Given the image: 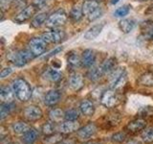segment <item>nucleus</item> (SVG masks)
I'll list each match as a JSON object with an SVG mask.
<instances>
[{"instance_id": "2f4dec72", "label": "nucleus", "mask_w": 153, "mask_h": 144, "mask_svg": "<svg viewBox=\"0 0 153 144\" xmlns=\"http://www.w3.org/2000/svg\"><path fill=\"white\" fill-rule=\"evenodd\" d=\"M142 140L146 143H151L153 142V127H149L146 129L142 133Z\"/></svg>"}, {"instance_id": "f3484780", "label": "nucleus", "mask_w": 153, "mask_h": 144, "mask_svg": "<svg viewBox=\"0 0 153 144\" xmlns=\"http://www.w3.org/2000/svg\"><path fill=\"white\" fill-rule=\"evenodd\" d=\"M79 110L85 116H92L95 112V106L90 100H83L79 105Z\"/></svg>"}, {"instance_id": "f8f14e48", "label": "nucleus", "mask_w": 153, "mask_h": 144, "mask_svg": "<svg viewBox=\"0 0 153 144\" xmlns=\"http://www.w3.org/2000/svg\"><path fill=\"white\" fill-rule=\"evenodd\" d=\"M69 85L70 88L74 90H79L83 86V77L79 73H75L71 74L69 77Z\"/></svg>"}, {"instance_id": "58836bf2", "label": "nucleus", "mask_w": 153, "mask_h": 144, "mask_svg": "<svg viewBox=\"0 0 153 144\" xmlns=\"http://www.w3.org/2000/svg\"><path fill=\"white\" fill-rule=\"evenodd\" d=\"M13 72V69L11 68V67H5V68H3L1 70V72H0V78H5V77H8L10 74H11Z\"/></svg>"}, {"instance_id": "ddd939ff", "label": "nucleus", "mask_w": 153, "mask_h": 144, "mask_svg": "<svg viewBox=\"0 0 153 144\" xmlns=\"http://www.w3.org/2000/svg\"><path fill=\"white\" fill-rule=\"evenodd\" d=\"M14 92L13 88H10L8 86H1L0 89V98H1L2 103H12L14 98Z\"/></svg>"}, {"instance_id": "f257e3e1", "label": "nucleus", "mask_w": 153, "mask_h": 144, "mask_svg": "<svg viewBox=\"0 0 153 144\" xmlns=\"http://www.w3.org/2000/svg\"><path fill=\"white\" fill-rule=\"evenodd\" d=\"M12 88L14 94H16V97L21 102H26L31 98L32 88L25 80L20 78L16 79L13 82Z\"/></svg>"}, {"instance_id": "4c0bfd02", "label": "nucleus", "mask_w": 153, "mask_h": 144, "mask_svg": "<svg viewBox=\"0 0 153 144\" xmlns=\"http://www.w3.org/2000/svg\"><path fill=\"white\" fill-rule=\"evenodd\" d=\"M13 0H0V9L2 12H6L10 9Z\"/></svg>"}, {"instance_id": "9d476101", "label": "nucleus", "mask_w": 153, "mask_h": 144, "mask_svg": "<svg viewBox=\"0 0 153 144\" xmlns=\"http://www.w3.org/2000/svg\"><path fill=\"white\" fill-rule=\"evenodd\" d=\"M41 38L47 43H59L65 38V34L63 31L56 30L52 32H46L41 36Z\"/></svg>"}, {"instance_id": "f03ea898", "label": "nucleus", "mask_w": 153, "mask_h": 144, "mask_svg": "<svg viewBox=\"0 0 153 144\" xmlns=\"http://www.w3.org/2000/svg\"><path fill=\"white\" fill-rule=\"evenodd\" d=\"M82 11L83 14L90 21L96 20L102 14V10L100 8L99 3L97 1H93V0H85L82 5Z\"/></svg>"}, {"instance_id": "b1692460", "label": "nucleus", "mask_w": 153, "mask_h": 144, "mask_svg": "<svg viewBox=\"0 0 153 144\" xmlns=\"http://www.w3.org/2000/svg\"><path fill=\"white\" fill-rule=\"evenodd\" d=\"M48 19V14L46 12H42L37 14L36 16H33V20H32V26L35 28H38L40 27L43 23H45L46 20Z\"/></svg>"}, {"instance_id": "f704fd0d", "label": "nucleus", "mask_w": 153, "mask_h": 144, "mask_svg": "<svg viewBox=\"0 0 153 144\" xmlns=\"http://www.w3.org/2000/svg\"><path fill=\"white\" fill-rule=\"evenodd\" d=\"M54 131H55V126L53 122H47L42 126V133L46 134V136L54 134Z\"/></svg>"}, {"instance_id": "423d86ee", "label": "nucleus", "mask_w": 153, "mask_h": 144, "mask_svg": "<svg viewBox=\"0 0 153 144\" xmlns=\"http://www.w3.org/2000/svg\"><path fill=\"white\" fill-rule=\"evenodd\" d=\"M67 16L63 11L56 12L48 17V19L45 22V25L48 28H56L59 27L66 22Z\"/></svg>"}, {"instance_id": "20e7f679", "label": "nucleus", "mask_w": 153, "mask_h": 144, "mask_svg": "<svg viewBox=\"0 0 153 144\" xmlns=\"http://www.w3.org/2000/svg\"><path fill=\"white\" fill-rule=\"evenodd\" d=\"M127 82V74L123 68H117L110 78V86L113 89H119L126 84Z\"/></svg>"}, {"instance_id": "c03bdc74", "label": "nucleus", "mask_w": 153, "mask_h": 144, "mask_svg": "<svg viewBox=\"0 0 153 144\" xmlns=\"http://www.w3.org/2000/svg\"><path fill=\"white\" fill-rule=\"evenodd\" d=\"M93 1H97V2H99V1H102V0H93Z\"/></svg>"}, {"instance_id": "4be33fe9", "label": "nucleus", "mask_w": 153, "mask_h": 144, "mask_svg": "<svg viewBox=\"0 0 153 144\" xmlns=\"http://www.w3.org/2000/svg\"><path fill=\"white\" fill-rule=\"evenodd\" d=\"M44 78L51 82H57L61 79V73L57 69L52 67V68H48L44 72Z\"/></svg>"}, {"instance_id": "6e6552de", "label": "nucleus", "mask_w": 153, "mask_h": 144, "mask_svg": "<svg viewBox=\"0 0 153 144\" xmlns=\"http://www.w3.org/2000/svg\"><path fill=\"white\" fill-rule=\"evenodd\" d=\"M23 115L29 121H36V120H39L42 117L43 112L38 106L31 105L23 110Z\"/></svg>"}, {"instance_id": "72a5a7b5", "label": "nucleus", "mask_w": 153, "mask_h": 144, "mask_svg": "<svg viewBox=\"0 0 153 144\" xmlns=\"http://www.w3.org/2000/svg\"><path fill=\"white\" fill-rule=\"evenodd\" d=\"M79 113L76 110H74V109H71V110H66L64 112V118L66 120H72V121H76V119L79 118Z\"/></svg>"}, {"instance_id": "79ce46f5", "label": "nucleus", "mask_w": 153, "mask_h": 144, "mask_svg": "<svg viewBox=\"0 0 153 144\" xmlns=\"http://www.w3.org/2000/svg\"><path fill=\"white\" fill-rule=\"evenodd\" d=\"M119 1H120V0H111V3L112 4H117Z\"/></svg>"}, {"instance_id": "bb28decb", "label": "nucleus", "mask_w": 153, "mask_h": 144, "mask_svg": "<svg viewBox=\"0 0 153 144\" xmlns=\"http://www.w3.org/2000/svg\"><path fill=\"white\" fill-rule=\"evenodd\" d=\"M37 136H38V134L36 130L30 128L25 134H23V140L27 144H32L36 140Z\"/></svg>"}, {"instance_id": "6ab92c4d", "label": "nucleus", "mask_w": 153, "mask_h": 144, "mask_svg": "<svg viewBox=\"0 0 153 144\" xmlns=\"http://www.w3.org/2000/svg\"><path fill=\"white\" fill-rule=\"evenodd\" d=\"M102 28H103L102 24H100V25L99 24V25H95L93 27H91L84 34V36H83L84 38H85V40H95V38L100 34V32H102Z\"/></svg>"}, {"instance_id": "393cba45", "label": "nucleus", "mask_w": 153, "mask_h": 144, "mask_svg": "<svg viewBox=\"0 0 153 144\" xmlns=\"http://www.w3.org/2000/svg\"><path fill=\"white\" fill-rule=\"evenodd\" d=\"M119 26L123 33L127 34L130 33L133 30V28L135 27V21L133 19H123L120 21Z\"/></svg>"}, {"instance_id": "9b49d317", "label": "nucleus", "mask_w": 153, "mask_h": 144, "mask_svg": "<svg viewBox=\"0 0 153 144\" xmlns=\"http://www.w3.org/2000/svg\"><path fill=\"white\" fill-rule=\"evenodd\" d=\"M35 7H33V5H30V6H27L24 8L22 11L19 12L16 17H14V21L17 22V23H22V22H25L27 21L29 18H31V16L33 14L35 13Z\"/></svg>"}, {"instance_id": "2eb2a0df", "label": "nucleus", "mask_w": 153, "mask_h": 144, "mask_svg": "<svg viewBox=\"0 0 153 144\" xmlns=\"http://www.w3.org/2000/svg\"><path fill=\"white\" fill-rule=\"evenodd\" d=\"M60 93L57 90H50L45 94L44 96V103L47 106H54L56 105L60 99Z\"/></svg>"}, {"instance_id": "412c9836", "label": "nucleus", "mask_w": 153, "mask_h": 144, "mask_svg": "<svg viewBox=\"0 0 153 144\" xmlns=\"http://www.w3.org/2000/svg\"><path fill=\"white\" fill-rule=\"evenodd\" d=\"M146 122L143 119H136L134 121L130 122L127 125V129L132 133H137L139 131H142L146 128Z\"/></svg>"}, {"instance_id": "7c9ffc66", "label": "nucleus", "mask_w": 153, "mask_h": 144, "mask_svg": "<svg viewBox=\"0 0 153 144\" xmlns=\"http://www.w3.org/2000/svg\"><path fill=\"white\" fill-rule=\"evenodd\" d=\"M83 16V11L82 8H79V6H75L73 9L71 10L70 13V17L72 18L73 21H79V19Z\"/></svg>"}, {"instance_id": "37998d69", "label": "nucleus", "mask_w": 153, "mask_h": 144, "mask_svg": "<svg viewBox=\"0 0 153 144\" xmlns=\"http://www.w3.org/2000/svg\"><path fill=\"white\" fill-rule=\"evenodd\" d=\"M61 144H70V143H68V142H63V143H61Z\"/></svg>"}, {"instance_id": "473e14b6", "label": "nucleus", "mask_w": 153, "mask_h": 144, "mask_svg": "<svg viewBox=\"0 0 153 144\" xmlns=\"http://www.w3.org/2000/svg\"><path fill=\"white\" fill-rule=\"evenodd\" d=\"M129 11H130V6H129V5H124V6L118 8L116 11L114 12V16L117 17H123L127 16Z\"/></svg>"}, {"instance_id": "4468645a", "label": "nucleus", "mask_w": 153, "mask_h": 144, "mask_svg": "<svg viewBox=\"0 0 153 144\" xmlns=\"http://www.w3.org/2000/svg\"><path fill=\"white\" fill-rule=\"evenodd\" d=\"M79 129V124L76 121H72V120H66L60 125L59 131L62 134H70L75 131H78Z\"/></svg>"}, {"instance_id": "c85d7f7f", "label": "nucleus", "mask_w": 153, "mask_h": 144, "mask_svg": "<svg viewBox=\"0 0 153 144\" xmlns=\"http://www.w3.org/2000/svg\"><path fill=\"white\" fill-rule=\"evenodd\" d=\"M49 117L53 122H59L64 117V113L59 109H53L49 112Z\"/></svg>"}, {"instance_id": "c9c22d12", "label": "nucleus", "mask_w": 153, "mask_h": 144, "mask_svg": "<svg viewBox=\"0 0 153 144\" xmlns=\"http://www.w3.org/2000/svg\"><path fill=\"white\" fill-rule=\"evenodd\" d=\"M50 3V0H33V5L36 9L41 10L46 8Z\"/></svg>"}, {"instance_id": "ea45409f", "label": "nucleus", "mask_w": 153, "mask_h": 144, "mask_svg": "<svg viewBox=\"0 0 153 144\" xmlns=\"http://www.w3.org/2000/svg\"><path fill=\"white\" fill-rule=\"evenodd\" d=\"M62 49H63V48H62L61 46H60V47H57V48H56L55 50H53L52 52H50L49 54H48V55L46 56V58H48V57H51V56H53V55H56V54H57V53H59V51H61Z\"/></svg>"}, {"instance_id": "a878e982", "label": "nucleus", "mask_w": 153, "mask_h": 144, "mask_svg": "<svg viewBox=\"0 0 153 144\" xmlns=\"http://www.w3.org/2000/svg\"><path fill=\"white\" fill-rule=\"evenodd\" d=\"M139 83L143 86H146V88H152L153 86V72H146V73H143L140 77V79H139Z\"/></svg>"}, {"instance_id": "7ed1b4c3", "label": "nucleus", "mask_w": 153, "mask_h": 144, "mask_svg": "<svg viewBox=\"0 0 153 144\" xmlns=\"http://www.w3.org/2000/svg\"><path fill=\"white\" fill-rule=\"evenodd\" d=\"M35 57L30 50H19L13 52V54L10 55L9 59L14 65L16 66H24L27 64L33 58Z\"/></svg>"}, {"instance_id": "a19ab883", "label": "nucleus", "mask_w": 153, "mask_h": 144, "mask_svg": "<svg viewBox=\"0 0 153 144\" xmlns=\"http://www.w3.org/2000/svg\"><path fill=\"white\" fill-rule=\"evenodd\" d=\"M127 144H142V143L140 141H137V140H131V141L127 142Z\"/></svg>"}, {"instance_id": "a18cd8bd", "label": "nucleus", "mask_w": 153, "mask_h": 144, "mask_svg": "<svg viewBox=\"0 0 153 144\" xmlns=\"http://www.w3.org/2000/svg\"><path fill=\"white\" fill-rule=\"evenodd\" d=\"M139 1H148V0H139Z\"/></svg>"}, {"instance_id": "1a4fd4ad", "label": "nucleus", "mask_w": 153, "mask_h": 144, "mask_svg": "<svg viewBox=\"0 0 153 144\" xmlns=\"http://www.w3.org/2000/svg\"><path fill=\"white\" fill-rule=\"evenodd\" d=\"M97 132V127L94 123H89L87 125H85L84 127L80 128L78 130L76 134L79 139L81 140H88L91 137H92L94 134Z\"/></svg>"}, {"instance_id": "5701e85b", "label": "nucleus", "mask_w": 153, "mask_h": 144, "mask_svg": "<svg viewBox=\"0 0 153 144\" xmlns=\"http://www.w3.org/2000/svg\"><path fill=\"white\" fill-rule=\"evenodd\" d=\"M14 108H16V105H14L13 102L12 103H2L1 108H0V118H1V120L8 117L9 114L13 112Z\"/></svg>"}, {"instance_id": "49530a36", "label": "nucleus", "mask_w": 153, "mask_h": 144, "mask_svg": "<svg viewBox=\"0 0 153 144\" xmlns=\"http://www.w3.org/2000/svg\"><path fill=\"white\" fill-rule=\"evenodd\" d=\"M9 144H13V143H9Z\"/></svg>"}, {"instance_id": "0eeeda50", "label": "nucleus", "mask_w": 153, "mask_h": 144, "mask_svg": "<svg viewBox=\"0 0 153 144\" xmlns=\"http://www.w3.org/2000/svg\"><path fill=\"white\" fill-rule=\"evenodd\" d=\"M119 101L118 95L113 89L105 90L102 93V97H100V103L105 108H112L114 106H116Z\"/></svg>"}, {"instance_id": "aec40b11", "label": "nucleus", "mask_w": 153, "mask_h": 144, "mask_svg": "<svg viewBox=\"0 0 153 144\" xmlns=\"http://www.w3.org/2000/svg\"><path fill=\"white\" fill-rule=\"evenodd\" d=\"M11 129L14 134H24L29 129H30V127H29V125L27 123L23 122V121H16L12 124Z\"/></svg>"}, {"instance_id": "39448f33", "label": "nucleus", "mask_w": 153, "mask_h": 144, "mask_svg": "<svg viewBox=\"0 0 153 144\" xmlns=\"http://www.w3.org/2000/svg\"><path fill=\"white\" fill-rule=\"evenodd\" d=\"M29 50L32 52V54L37 57L44 53L47 49V42L42 38H33L28 43Z\"/></svg>"}, {"instance_id": "e433bc0d", "label": "nucleus", "mask_w": 153, "mask_h": 144, "mask_svg": "<svg viewBox=\"0 0 153 144\" xmlns=\"http://www.w3.org/2000/svg\"><path fill=\"white\" fill-rule=\"evenodd\" d=\"M126 134L116 133L111 136V140L114 141V142H117V143H122V142H123L124 140H126Z\"/></svg>"}, {"instance_id": "dca6fc26", "label": "nucleus", "mask_w": 153, "mask_h": 144, "mask_svg": "<svg viewBox=\"0 0 153 144\" xmlns=\"http://www.w3.org/2000/svg\"><path fill=\"white\" fill-rule=\"evenodd\" d=\"M96 61V55L93 50L86 49L81 56V62H82V65L85 67H91Z\"/></svg>"}, {"instance_id": "cd10ccee", "label": "nucleus", "mask_w": 153, "mask_h": 144, "mask_svg": "<svg viewBox=\"0 0 153 144\" xmlns=\"http://www.w3.org/2000/svg\"><path fill=\"white\" fill-rule=\"evenodd\" d=\"M62 140L60 134H52L43 139V144H57Z\"/></svg>"}, {"instance_id": "c756f323", "label": "nucleus", "mask_w": 153, "mask_h": 144, "mask_svg": "<svg viewBox=\"0 0 153 144\" xmlns=\"http://www.w3.org/2000/svg\"><path fill=\"white\" fill-rule=\"evenodd\" d=\"M68 64H70L72 67H79L80 64H82L81 58L76 53H72L68 56Z\"/></svg>"}, {"instance_id": "de8ad7c7", "label": "nucleus", "mask_w": 153, "mask_h": 144, "mask_svg": "<svg viewBox=\"0 0 153 144\" xmlns=\"http://www.w3.org/2000/svg\"><path fill=\"white\" fill-rule=\"evenodd\" d=\"M16 1H19V0H16Z\"/></svg>"}, {"instance_id": "a211bd4d", "label": "nucleus", "mask_w": 153, "mask_h": 144, "mask_svg": "<svg viewBox=\"0 0 153 144\" xmlns=\"http://www.w3.org/2000/svg\"><path fill=\"white\" fill-rule=\"evenodd\" d=\"M115 64H116V60H115L114 58H108V59L105 60L98 68L100 72V74H102V76H103L104 74H106L111 70H113Z\"/></svg>"}]
</instances>
